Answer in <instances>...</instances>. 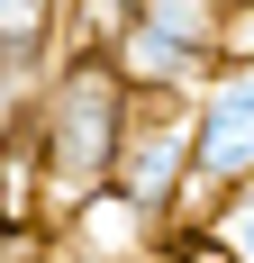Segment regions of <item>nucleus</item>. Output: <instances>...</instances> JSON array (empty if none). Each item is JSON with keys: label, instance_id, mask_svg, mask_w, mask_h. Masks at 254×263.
<instances>
[{"label": "nucleus", "instance_id": "1", "mask_svg": "<svg viewBox=\"0 0 254 263\" xmlns=\"http://www.w3.org/2000/svg\"><path fill=\"white\" fill-rule=\"evenodd\" d=\"M19 118H27V136H37V163H46L55 209H73L82 191H100L109 173H118L136 91L118 82V64H109L100 46H73L64 64H46V73L19 91Z\"/></svg>", "mask_w": 254, "mask_h": 263}, {"label": "nucleus", "instance_id": "2", "mask_svg": "<svg viewBox=\"0 0 254 263\" xmlns=\"http://www.w3.org/2000/svg\"><path fill=\"white\" fill-rule=\"evenodd\" d=\"M236 182H254V54H218L191 91V200H182V218H200Z\"/></svg>", "mask_w": 254, "mask_h": 263}, {"label": "nucleus", "instance_id": "3", "mask_svg": "<svg viewBox=\"0 0 254 263\" xmlns=\"http://www.w3.org/2000/svg\"><path fill=\"white\" fill-rule=\"evenodd\" d=\"M109 182L136 209H154L164 227H182V200H191V100H136Z\"/></svg>", "mask_w": 254, "mask_h": 263}, {"label": "nucleus", "instance_id": "4", "mask_svg": "<svg viewBox=\"0 0 254 263\" xmlns=\"http://www.w3.org/2000/svg\"><path fill=\"white\" fill-rule=\"evenodd\" d=\"M82 46V0H0V109Z\"/></svg>", "mask_w": 254, "mask_h": 263}, {"label": "nucleus", "instance_id": "5", "mask_svg": "<svg viewBox=\"0 0 254 263\" xmlns=\"http://www.w3.org/2000/svg\"><path fill=\"white\" fill-rule=\"evenodd\" d=\"M46 218H55V191H46V163H37V136H27L19 100H9L0 109V227L19 245H37Z\"/></svg>", "mask_w": 254, "mask_h": 263}, {"label": "nucleus", "instance_id": "6", "mask_svg": "<svg viewBox=\"0 0 254 263\" xmlns=\"http://www.w3.org/2000/svg\"><path fill=\"white\" fill-rule=\"evenodd\" d=\"M191 236L209 245V254H227V263H254V182H236V191H218L200 218H182Z\"/></svg>", "mask_w": 254, "mask_h": 263}, {"label": "nucleus", "instance_id": "7", "mask_svg": "<svg viewBox=\"0 0 254 263\" xmlns=\"http://www.w3.org/2000/svg\"><path fill=\"white\" fill-rule=\"evenodd\" d=\"M164 263H227V254H209L191 227H173V245H164Z\"/></svg>", "mask_w": 254, "mask_h": 263}]
</instances>
